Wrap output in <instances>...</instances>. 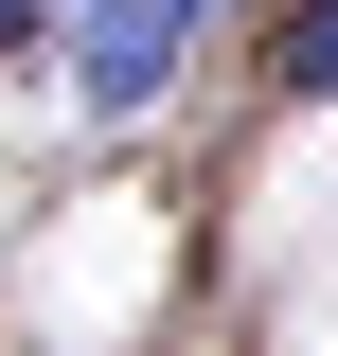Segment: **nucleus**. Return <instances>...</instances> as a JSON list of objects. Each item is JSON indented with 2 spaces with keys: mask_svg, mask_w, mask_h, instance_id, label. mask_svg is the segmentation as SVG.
Instances as JSON below:
<instances>
[{
  "mask_svg": "<svg viewBox=\"0 0 338 356\" xmlns=\"http://www.w3.org/2000/svg\"><path fill=\"white\" fill-rule=\"evenodd\" d=\"M178 36H196V0H72V107L89 125H143L178 72Z\"/></svg>",
  "mask_w": 338,
  "mask_h": 356,
  "instance_id": "obj_1",
  "label": "nucleus"
},
{
  "mask_svg": "<svg viewBox=\"0 0 338 356\" xmlns=\"http://www.w3.org/2000/svg\"><path fill=\"white\" fill-rule=\"evenodd\" d=\"M285 89H303V107L338 89V0H303V18H285Z\"/></svg>",
  "mask_w": 338,
  "mask_h": 356,
  "instance_id": "obj_2",
  "label": "nucleus"
},
{
  "mask_svg": "<svg viewBox=\"0 0 338 356\" xmlns=\"http://www.w3.org/2000/svg\"><path fill=\"white\" fill-rule=\"evenodd\" d=\"M36 18H72V0H0V36H36Z\"/></svg>",
  "mask_w": 338,
  "mask_h": 356,
  "instance_id": "obj_3",
  "label": "nucleus"
}]
</instances>
